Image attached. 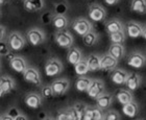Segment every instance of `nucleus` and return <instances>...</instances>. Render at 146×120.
Segmentation results:
<instances>
[{
    "mask_svg": "<svg viewBox=\"0 0 146 120\" xmlns=\"http://www.w3.org/2000/svg\"><path fill=\"white\" fill-rule=\"evenodd\" d=\"M6 36V28L2 25H0V41H3Z\"/></svg>",
    "mask_w": 146,
    "mask_h": 120,
    "instance_id": "39",
    "label": "nucleus"
},
{
    "mask_svg": "<svg viewBox=\"0 0 146 120\" xmlns=\"http://www.w3.org/2000/svg\"><path fill=\"white\" fill-rule=\"evenodd\" d=\"M109 37L112 44H124L125 39H126V34L124 30H122L109 34Z\"/></svg>",
    "mask_w": 146,
    "mask_h": 120,
    "instance_id": "30",
    "label": "nucleus"
},
{
    "mask_svg": "<svg viewBox=\"0 0 146 120\" xmlns=\"http://www.w3.org/2000/svg\"><path fill=\"white\" fill-rule=\"evenodd\" d=\"M44 0H24V7L28 12H38L44 7Z\"/></svg>",
    "mask_w": 146,
    "mask_h": 120,
    "instance_id": "24",
    "label": "nucleus"
},
{
    "mask_svg": "<svg viewBox=\"0 0 146 120\" xmlns=\"http://www.w3.org/2000/svg\"><path fill=\"white\" fill-rule=\"evenodd\" d=\"M0 15H1V14H0Z\"/></svg>",
    "mask_w": 146,
    "mask_h": 120,
    "instance_id": "47",
    "label": "nucleus"
},
{
    "mask_svg": "<svg viewBox=\"0 0 146 120\" xmlns=\"http://www.w3.org/2000/svg\"><path fill=\"white\" fill-rule=\"evenodd\" d=\"M87 93L91 98L96 99L98 96L104 93V83L101 80H92Z\"/></svg>",
    "mask_w": 146,
    "mask_h": 120,
    "instance_id": "10",
    "label": "nucleus"
},
{
    "mask_svg": "<svg viewBox=\"0 0 146 120\" xmlns=\"http://www.w3.org/2000/svg\"><path fill=\"white\" fill-rule=\"evenodd\" d=\"M4 95H5V93H4V91L2 90V88L0 87V98H1V97H3Z\"/></svg>",
    "mask_w": 146,
    "mask_h": 120,
    "instance_id": "44",
    "label": "nucleus"
},
{
    "mask_svg": "<svg viewBox=\"0 0 146 120\" xmlns=\"http://www.w3.org/2000/svg\"><path fill=\"white\" fill-rule=\"evenodd\" d=\"M92 83V78L88 76H79L77 80H76L75 87L76 90L79 91V92H87L89 89V87Z\"/></svg>",
    "mask_w": 146,
    "mask_h": 120,
    "instance_id": "28",
    "label": "nucleus"
},
{
    "mask_svg": "<svg viewBox=\"0 0 146 120\" xmlns=\"http://www.w3.org/2000/svg\"><path fill=\"white\" fill-rule=\"evenodd\" d=\"M109 54L115 58L117 61L121 60L124 58L125 56V47L123 44H112L109 48V51H108Z\"/></svg>",
    "mask_w": 146,
    "mask_h": 120,
    "instance_id": "18",
    "label": "nucleus"
},
{
    "mask_svg": "<svg viewBox=\"0 0 146 120\" xmlns=\"http://www.w3.org/2000/svg\"><path fill=\"white\" fill-rule=\"evenodd\" d=\"M26 39L33 46H39L46 40L45 32L38 27L31 28L26 34Z\"/></svg>",
    "mask_w": 146,
    "mask_h": 120,
    "instance_id": "5",
    "label": "nucleus"
},
{
    "mask_svg": "<svg viewBox=\"0 0 146 120\" xmlns=\"http://www.w3.org/2000/svg\"><path fill=\"white\" fill-rule=\"evenodd\" d=\"M51 24L53 25V27L56 28L58 30H64V29L67 28L69 22H68V19L66 16L54 15L53 16V19H52Z\"/></svg>",
    "mask_w": 146,
    "mask_h": 120,
    "instance_id": "23",
    "label": "nucleus"
},
{
    "mask_svg": "<svg viewBox=\"0 0 146 120\" xmlns=\"http://www.w3.org/2000/svg\"><path fill=\"white\" fill-rule=\"evenodd\" d=\"M9 66L13 70L18 73H24L25 70L27 69V64L22 56H14L9 61Z\"/></svg>",
    "mask_w": 146,
    "mask_h": 120,
    "instance_id": "15",
    "label": "nucleus"
},
{
    "mask_svg": "<svg viewBox=\"0 0 146 120\" xmlns=\"http://www.w3.org/2000/svg\"><path fill=\"white\" fill-rule=\"evenodd\" d=\"M15 82L12 77L9 76H2L0 77V87L2 88L5 94H9L15 89Z\"/></svg>",
    "mask_w": 146,
    "mask_h": 120,
    "instance_id": "27",
    "label": "nucleus"
},
{
    "mask_svg": "<svg viewBox=\"0 0 146 120\" xmlns=\"http://www.w3.org/2000/svg\"><path fill=\"white\" fill-rule=\"evenodd\" d=\"M104 120H120V115L115 110H110L109 112L104 114Z\"/></svg>",
    "mask_w": 146,
    "mask_h": 120,
    "instance_id": "32",
    "label": "nucleus"
},
{
    "mask_svg": "<svg viewBox=\"0 0 146 120\" xmlns=\"http://www.w3.org/2000/svg\"><path fill=\"white\" fill-rule=\"evenodd\" d=\"M138 111H139V107H138L137 102L135 101H131L129 103L122 105V112L127 117H131V118L136 117L138 114Z\"/></svg>",
    "mask_w": 146,
    "mask_h": 120,
    "instance_id": "25",
    "label": "nucleus"
},
{
    "mask_svg": "<svg viewBox=\"0 0 146 120\" xmlns=\"http://www.w3.org/2000/svg\"><path fill=\"white\" fill-rule=\"evenodd\" d=\"M74 67H75V73L77 74L78 76H85L86 74L89 72V67H88V64H87L86 60L80 61L78 64H76Z\"/></svg>",
    "mask_w": 146,
    "mask_h": 120,
    "instance_id": "31",
    "label": "nucleus"
},
{
    "mask_svg": "<svg viewBox=\"0 0 146 120\" xmlns=\"http://www.w3.org/2000/svg\"><path fill=\"white\" fill-rule=\"evenodd\" d=\"M143 26L136 21H129L125 25V34L131 39H137L142 37Z\"/></svg>",
    "mask_w": 146,
    "mask_h": 120,
    "instance_id": "9",
    "label": "nucleus"
},
{
    "mask_svg": "<svg viewBox=\"0 0 146 120\" xmlns=\"http://www.w3.org/2000/svg\"><path fill=\"white\" fill-rule=\"evenodd\" d=\"M45 74L49 77L56 76L58 74L62 73V71L64 69V66L62 64V62L58 59L51 58L46 62L45 64Z\"/></svg>",
    "mask_w": 146,
    "mask_h": 120,
    "instance_id": "3",
    "label": "nucleus"
},
{
    "mask_svg": "<svg viewBox=\"0 0 146 120\" xmlns=\"http://www.w3.org/2000/svg\"><path fill=\"white\" fill-rule=\"evenodd\" d=\"M89 18L94 22H101L104 21L106 17H107V11L104 6H101L98 3H92L89 6L88 9Z\"/></svg>",
    "mask_w": 146,
    "mask_h": 120,
    "instance_id": "4",
    "label": "nucleus"
},
{
    "mask_svg": "<svg viewBox=\"0 0 146 120\" xmlns=\"http://www.w3.org/2000/svg\"><path fill=\"white\" fill-rule=\"evenodd\" d=\"M7 114L11 116V117H13L14 119H15L17 116H19L20 115V113H19V111H18V109H16V108H12L11 110L9 111V113Z\"/></svg>",
    "mask_w": 146,
    "mask_h": 120,
    "instance_id": "38",
    "label": "nucleus"
},
{
    "mask_svg": "<svg viewBox=\"0 0 146 120\" xmlns=\"http://www.w3.org/2000/svg\"><path fill=\"white\" fill-rule=\"evenodd\" d=\"M42 96L44 98H51L53 97V91L51 86H44L42 88Z\"/></svg>",
    "mask_w": 146,
    "mask_h": 120,
    "instance_id": "33",
    "label": "nucleus"
},
{
    "mask_svg": "<svg viewBox=\"0 0 146 120\" xmlns=\"http://www.w3.org/2000/svg\"><path fill=\"white\" fill-rule=\"evenodd\" d=\"M126 64L135 69H141L146 66V56L140 51H133L128 54Z\"/></svg>",
    "mask_w": 146,
    "mask_h": 120,
    "instance_id": "6",
    "label": "nucleus"
},
{
    "mask_svg": "<svg viewBox=\"0 0 146 120\" xmlns=\"http://www.w3.org/2000/svg\"><path fill=\"white\" fill-rule=\"evenodd\" d=\"M98 34L96 31H94L92 29L91 31H89L88 34H86L82 37V42L86 46H93L98 42Z\"/></svg>",
    "mask_w": 146,
    "mask_h": 120,
    "instance_id": "29",
    "label": "nucleus"
},
{
    "mask_svg": "<svg viewBox=\"0 0 146 120\" xmlns=\"http://www.w3.org/2000/svg\"><path fill=\"white\" fill-rule=\"evenodd\" d=\"M127 75H128V72H126L124 69L116 68L115 70H113L112 72H111V80H112L115 85H118V86L125 85Z\"/></svg>",
    "mask_w": 146,
    "mask_h": 120,
    "instance_id": "13",
    "label": "nucleus"
},
{
    "mask_svg": "<svg viewBox=\"0 0 146 120\" xmlns=\"http://www.w3.org/2000/svg\"><path fill=\"white\" fill-rule=\"evenodd\" d=\"M104 1L107 3L108 5L114 6V5H116V4H118V2L120 1V0H104Z\"/></svg>",
    "mask_w": 146,
    "mask_h": 120,
    "instance_id": "40",
    "label": "nucleus"
},
{
    "mask_svg": "<svg viewBox=\"0 0 146 120\" xmlns=\"http://www.w3.org/2000/svg\"><path fill=\"white\" fill-rule=\"evenodd\" d=\"M106 30L109 34L118 32V31L124 30L122 22L118 19H111L108 22H106Z\"/></svg>",
    "mask_w": 146,
    "mask_h": 120,
    "instance_id": "21",
    "label": "nucleus"
},
{
    "mask_svg": "<svg viewBox=\"0 0 146 120\" xmlns=\"http://www.w3.org/2000/svg\"><path fill=\"white\" fill-rule=\"evenodd\" d=\"M53 91L54 96H62L69 90L70 87V82L67 78H58L53 80V83L50 85Z\"/></svg>",
    "mask_w": 146,
    "mask_h": 120,
    "instance_id": "7",
    "label": "nucleus"
},
{
    "mask_svg": "<svg viewBox=\"0 0 146 120\" xmlns=\"http://www.w3.org/2000/svg\"><path fill=\"white\" fill-rule=\"evenodd\" d=\"M14 120H28V119H27V117H26V116H24V115L20 114L19 116H17V117H16Z\"/></svg>",
    "mask_w": 146,
    "mask_h": 120,
    "instance_id": "42",
    "label": "nucleus"
},
{
    "mask_svg": "<svg viewBox=\"0 0 146 120\" xmlns=\"http://www.w3.org/2000/svg\"><path fill=\"white\" fill-rule=\"evenodd\" d=\"M118 65V61L113 58L111 54L106 53L104 56H100V66L101 70L108 71V72H112L113 70H115Z\"/></svg>",
    "mask_w": 146,
    "mask_h": 120,
    "instance_id": "12",
    "label": "nucleus"
},
{
    "mask_svg": "<svg viewBox=\"0 0 146 120\" xmlns=\"http://www.w3.org/2000/svg\"><path fill=\"white\" fill-rule=\"evenodd\" d=\"M25 103L31 109H38L42 105V97L36 93H29L25 96Z\"/></svg>",
    "mask_w": 146,
    "mask_h": 120,
    "instance_id": "20",
    "label": "nucleus"
},
{
    "mask_svg": "<svg viewBox=\"0 0 146 120\" xmlns=\"http://www.w3.org/2000/svg\"><path fill=\"white\" fill-rule=\"evenodd\" d=\"M129 9L133 13L144 15L146 14V0H131Z\"/></svg>",
    "mask_w": 146,
    "mask_h": 120,
    "instance_id": "26",
    "label": "nucleus"
},
{
    "mask_svg": "<svg viewBox=\"0 0 146 120\" xmlns=\"http://www.w3.org/2000/svg\"><path fill=\"white\" fill-rule=\"evenodd\" d=\"M0 119H1V120H14V118L11 117L9 114H4V115H2V116L0 117Z\"/></svg>",
    "mask_w": 146,
    "mask_h": 120,
    "instance_id": "41",
    "label": "nucleus"
},
{
    "mask_svg": "<svg viewBox=\"0 0 146 120\" xmlns=\"http://www.w3.org/2000/svg\"><path fill=\"white\" fill-rule=\"evenodd\" d=\"M142 37L146 40V24L143 26V32H142Z\"/></svg>",
    "mask_w": 146,
    "mask_h": 120,
    "instance_id": "43",
    "label": "nucleus"
},
{
    "mask_svg": "<svg viewBox=\"0 0 146 120\" xmlns=\"http://www.w3.org/2000/svg\"><path fill=\"white\" fill-rule=\"evenodd\" d=\"M67 60L70 64L74 65L78 64L79 62L82 61V50L77 47H71L69 48V51L67 53Z\"/></svg>",
    "mask_w": 146,
    "mask_h": 120,
    "instance_id": "19",
    "label": "nucleus"
},
{
    "mask_svg": "<svg viewBox=\"0 0 146 120\" xmlns=\"http://www.w3.org/2000/svg\"><path fill=\"white\" fill-rule=\"evenodd\" d=\"M9 46L11 49L15 51L23 49L25 46V39L20 32L14 31L9 36Z\"/></svg>",
    "mask_w": 146,
    "mask_h": 120,
    "instance_id": "8",
    "label": "nucleus"
},
{
    "mask_svg": "<svg viewBox=\"0 0 146 120\" xmlns=\"http://www.w3.org/2000/svg\"><path fill=\"white\" fill-rule=\"evenodd\" d=\"M53 14L50 12H47V13H44L41 17V20L44 24H49V23H51L52 22V19H53Z\"/></svg>",
    "mask_w": 146,
    "mask_h": 120,
    "instance_id": "36",
    "label": "nucleus"
},
{
    "mask_svg": "<svg viewBox=\"0 0 146 120\" xmlns=\"http://www.w3.org/2000/svg\"><path fill=\"white\" fill-rule=\"evenodd\" d=\"M54 40L55 43L63 48H71L74 43V38L72 34L67 29L56 31L54 34Z\"/></svg>",
    "mask_w": 146,
    "mask_h": 120,
    "instance_id": "1",
    "label": "nucleus"
},
{
    "mask_svg": "<svg viewBox=\"0 0 146 120\" xmlns=\"http://www.w3.org/2000/svg\"><path fill=\"white\" fill-rule=\"evenodd\" d=\"M4 2H5V0H0V5H1V4H3Z\"/></svg>",
    "mask_w": 146,
    "mask_h": 120,
    "instance_id": "46",
    "label": "nucleus"
},
{
    "mask_svg": "<svg viewBox=\"0 0 146 120\" xmlns=\"http://www.w3.org/2000/svg\"><path fill=\"white\" fill-rule=\"evenodd\" d=\"M141 83H142V78H141L140 75L136 72H131L127 75L125 86L127 87L129 91H135V90L139 89Z\"/></svg>",
    "mask_w": 146,
    "mask_h": 120,
    "instance_id": "14",
    "label": "nucleus"
},
{
    "mask_svg": "<svg viewBox=\"0 0 146 120\" xmlns=\"http://www.w3.org/2000/svg\"><path fill=\"white\" fill-rule=\"evenodd\" d=\"M95 101H96L97 108H99L102 111L108 110L113 103V95L110 93H104L100 96H98L97 98L95 99Z\"/></svg>",
    "mask_w": 146,
    "mask_h": 120,
    "instance_id": "16",
    "label": "nucleus"
},
{
    "mask_svg": "<svg viewBox=\"0 0 146 120\" xmlns=\"http://www.w3.org/2000/svg\"><path fill=\"white\" fill-rule=\"evenodd\" d=\"M72 28L76 34L84 37L86 34H88L89 31H91L93 29V26H92L91 22L89 21L87 18L79 17L72 22Z\"/></svg>",
    "mask_w": 146,
    "mask_h": 120,
    "instance_id": "2",
    "label": "nucleus"
},
{
    "mask_svg": "<svg viewBox=\"0 0 146 120\" xmlns=\"http://www.w3.org/2000/svg\"><path fill=\"white\" fill-rule=\"evenodd\" d=\"M67 5L66 4H64V3H58V4H56L55 5V15H64L65 16V13L67 12Z\"/></svg>",
    "mask_w": 146,
    "mask_h": 120,
    "instance_id": "35",
    "label": "nucleus"
},
{
    "mask_svg": "<svg viewBox=\"0 0 146 120\" xmlns=\"http://www.w3.org/2000/svg\"><path fill=\"white\" fill-rule=\"evenodd\" d=\"M24 80L28 83L33 84L35 86H41L42 85V80H41V75H40L39 71L34 67H27L23 73Z\"/></svg>",
    "mask_w": 146,
    "mask_h": 120,
    "instance_id": "11",
    "label": "nucleus"
},
{
    "mask_svg": "<svg viewBox=\"0 0 146 120\" xmlns=\"http://www.w3.org/2000/svg\"><path fill=\"white\" fill-rule=\"evenodd\" d=\"M87 64H88L89 71H92V72H96V71L101 70V66H100V56L98 54H95V53H92L87 58L86 60Z\"/></svg>",
    "mask_w": 146,
    "mask_h": 120,
    "instance_id": "22",
    "label": "nucleus"
},
{
    "mask_svg": "<svg viewBox=\"0 0 146 120\" xmlns=\"http://www.w3.org/2000/svg\"><path fill=\"white\" fill-rule=\"evenodd\" d=\"M115 96L119 103H121L122 105H126V103H129V102H131V101H135L134 95H133L131 91H129V90H125V89L118 90V91L116 92Z\"/></svg>",
    "mask_w": 146,
    "mask_h": 120,
    "instance_id": "17",
    "label": "nucleus"
},
{
    "mask_svg": "<svg viewBox=\"0 0 146 120\" xmlns=\"http://www.w3.org/2000/svg\"><path fill=\"white\" fill-rule=\"evenodd\" d=\"M43 120H56V119H54V118H51V117H47V118H44Z\"/></svg>",
    "mask_w": 146,
    "mask_h": 120,
    "instance_id": "45",
    "label": "nucleus"
},
{
    "mask_svg": "<svg viewBox=\"0 0 146 120\" xmlns=\"http://www.w3.org/2000/svg\"><path fill=\"white\" fill-rule=\"evenodd\" d=\"M56 120H70L69 119V115L67 111H62L58 113V117L55 118Z\"/></svg>",
    "mask_w": 146,
    "mask_h": 120,
    "instance_id": "37",
    "label": "nucleus"
},
{
    "mask_svg": "<svg viewBox=\"0 0 146 120\" xmlns=\"http://www.w3.org/2000/svg\"><path fill=\"white\" fill-rule=\"evenodd\" d=\"M9 53H11V51L7 43L4 41H0V56H7Z\"/></svg>",
    "mask_w": 146,
    "mask_h": 120,
    "instance_id": "34",
    "label": "nucleus"
},
{
    "mask_svg": "<svg viewBox=\"0 0 146 120\" xmlns=\"http://www.w3.org/2000/svg\"><path fill=\"white\" fill-rule=\"evenodd\" d=\"M0 120H1V119H0Z\"/></svg>",
    "mask_w": 146,
    "mask_h": 120,
    "instance_id": "48",
    "label": "nucleus"
}]
</instances>
